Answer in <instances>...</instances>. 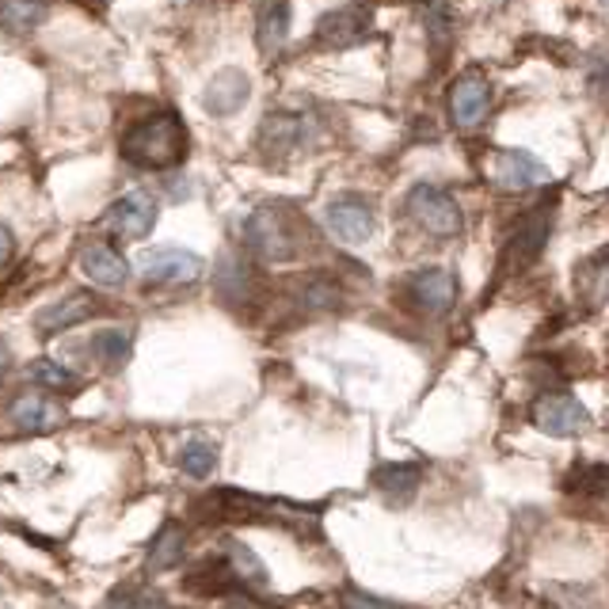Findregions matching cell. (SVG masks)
<instances>
[{"instance_id": "cell-34", "label": "cell", "mask_w": 609, "mask_h": 609, "mask_svg": "<svg viewBox=\"0 0 609 609\" xmlns=\"http://www.w3.org/2000/svg\"><path fill=\"white\" fill-rule=\"evenodd\" d=\"M8 366H12V351H8V343L0 340V374H4Z\"/></svg>"}, {"instance_id": "cell-22", "label": "cell", "mask_w": 609, "mask_h": 609, "mask_svg": "<svg viewBox=\"0 0 609 609\" xmlns=\"http://www.w3.org/2000/svg\"><path fill=\"white\" fill-rule=\"evenodd\" d=\"M579 294H583V301H587L590 309L609 301V248L598 252L595 259H587L579 267Z\"/></svg>"}, {"instance_id": "cell-17", "label": "cell", "mask_w": 609, "mask_h": 609, "mask_svg": "<svg viewBox=\"0 0 609 609\" xmlns=\"http://www.w3.org/2000/svg\"><path fill=\"white\" fill-rule=\"evenodd\" d=\"M419 484H423V468L411 465V461H389V465H381L374 473V488L381 491L392 507H405L419 491Z\"/></svg>"}, {"instance_id": "cell-2", "label": "cell", "mask_w": 609, "mask_h": 609, "mask_svg": "<svg viewBox=\"0 0 609 609\" xmlns=\"http://www.w3.org/2000/svg\"><path fill=\"white\" fill-rule=\"evenodd\" d=\"M244 244L255 259L286 263L301 252V221L286 206H259L244 221Z\"/></svg>"}, {"instance_id": "cell-1", "label": "cell", "mask_w": 609, "mask_h": 609, "mask_svg": "<svg viewBox=\"0 0 609 609\" xmlns=\"http://www.w3.org/2000/svg\"><path fill=\"white\" fill-rule=\"evenodd\" d=\"M122 156H126L134 168L145 171H168L176 164H184L187 156V130L184 119L176 111H160L150 119L134 122L122 137Z\"/></svg>"}, {"instance_id": "cell-14", "label": "cell", "mask_w": 609, "mask_h": 609, "mask_svg": "<svg viewBox=\"0 0 609 609\" xmlns=\"http://www.w3.org/2000/svg\"><path fill=\"white\" fill-rule=\"evenodd\" d=\"M96 312H100L96 294L77 290V294H69V298L46 304V309L35 317V332L38 335H57V332H65V328H77V324H85V320H92Z\"/></svg>"}, {"instance_id": "cell-26", "label": "cell", "mask_w": 609, "mask_h": 609, "mask_svg": "<svg viewBox=\"0 0 609 609\" xmlns=\"http://www.w3.org/2000/svg\"><path fill=\"white\" fill-rule=\"evenodd\" d=\"M225 556H229V567L241 583H255V587H267V567L263 560L252 553L244 541H225Z\"/></svg>"}, {"instance_id": "cell-19", "label": "cell", "mask_w": 609, "mask_h": 609, "mask_svg": "<svg viewBox=\"0 0 609 609\" xmlns=\"http://www.w3.org/2000/svg\"><path fill=\"white\" fill-rule=\"evenodd\" d=\"M187 556V533L179 522H164L160 533L153 538L150 545V556H145V567L150 572H171V567H179Z\"/></svg>"}, {"instance_id": "cell-20", "label": "cell", "mask_w": 609, "mask_h": 609, "mask_svg": "<svg viewBox=\"0 0 609 609\" xmlns=\"http://www.w3.org/2000/svg\"><path fill=\"white\" fill-rule=\"evenodd\" d=\"M290 35V4L286 0H267L255 15V38H259V51H278Z\"/></svg>"}, {"instance_id": "cell-23", "label": "cell", "mask_w": 609, "mask_h": 609, "mask_svg": "<svg viewBox=\"0 0 609 609\" xmlns=\"http://www.w3.org/2000/svg\"><path fill=\"white\" fill-rule=\"evenodd\" d=\"M567 491H575L587 503H602L609 507V465H583L572 473V480L564 484Z\"/></svg>"}, {"instance_id": "cell-13", "label": "cell", "mask_w": 609, "mask_h": 609, "mask_svg": "<svg viewBox=\"0 0 609 609\" xmlns=\"http://www.w3.org/2000/svg\"><path fill=\"white\" fill-rule=\"evenodd\" d=\"M450 111H454V122L465 130L480 126L491 111V88L480 73H468L461 77L454 88H450Z\"/></svg>"}, {"instance_id": "cell-28", "label": "cell", "mask_w": 609, "mask_h": 609, "mask_svg": "<svg viewBox=\"0 0 609 609\" xmlns=\"http://www.w3.org/2000/svg\"><path fill=\"white\" fill-rule=\"evenodd\" d=\"M423 27H427V35H431V43H434V54H442V46H450V31H454L446 0H427L423 4Z\"/></svg>"}, {"instance_id": "cell-30", "label": "cell", "mask_w": 609, "mask_h": 609, "mask_svg": "<svg viewBox=\"0 0 609 609\" xmlns=\"http://www.w3.org/2000/svg\"><path fill=\"white\" fill-rule=\"evenodd\" d=\"M103 609H164V595H156L150 587H122L114 590L111 598H107Z\"/></svg>"}, {"instance_id": "cell-32", "label": "cell", "mask_w": 609, "mask_h": 609, "mask_svg": "<svg viewBox=\"0 0 609 609\" xmlns=\"http://www.w3.org/2000/svg\"><path fill=\"white\" fill-rule=\"evenodd\" d=\"M12 255H15V233L0 221V270L12 263Z\"/></svg>"}, {"instance_id": "cell-5", "label": "cell", "mask_w": 609, "mask_h": 609, "mask_svg": "<svg viewBox=\"0 0 609 609\" xmlns=\"http://www.w3.org/2000/svg\"><path fill=\"white\" fill-rule=\"evenodd\" d=\"M549 233H553V210H549V206L518 218L514 225H510L507 244H503V267L525 270L530 263H538V255L545 252V244H549Z\"/></svg>"}, {"instance_id": "cell-16", "label": "cell", "mask_w": 609, "mask_h": 609, "mask_svg": "<svg viewBox=\"0 0 609 609\" xmlns=\"http://www.w3.org/2000/svg\"><path fill=\"white\" fill-rule=\"evenodd\" d=\"M80 270L88 275V283L103 286V290H119L130 278V263L122 259L111 244H88V248L80 252Z\"/></svg>"}, {"instance_id": "cell-33", "label": "cell", "mask_w": 609, "mask_h": 609, "mask_svg": "<svg viewBox=\"0 0 609 609\" xmlns=\"http://www.w3.org/2000/svg\"><path fill=\"white\" fill-rule=\"evenodd\" d=\"M590 92H598V96H609V54L598 62V69H595V77H590Z\"/></svg>"}, {"instance_id": "cell-31", "label": "cell", "mask_w": 609, "mask_h": 609, "mask_svg": "<svg viewBox=\"0 0 609 609\" xmlns=\"http://www.w3.org/2000/svg\"><path fill=\"white\" fill-rule=\"evenodd\" d=\"M343 609H400V606L385 602L377 595H366V590H343Z\"/></svg>"}, {"instance_id": "cell-29", "label": "cell", "mask_w": 609, "mask_h": 609, "mask_svg": "<svg viewBox=\"0 0 609 609\" xmlns=\"http://www.w3.org/2000/svg\"><path fill=\"white\" fill-rule=\"evenodd\" d=\"M27 377L35 385H43V389H69V385H77V374L65 369L62 362H54V358H35L27 366Z\"/></svg>"}, {"instance_id": "cell-15", "label": "cell", "mask_w": 609, "mask_h": 609, "mask_svg": "<svg viewBox=\"0 0 609 609\" xmlns=\"http://www.w3.org/2000/svg\"><path fill=\"white\" fill-rule=\"evenodd\" d=\"M8 419L20 434H46L62 423V408L51 397H38V392H23L8 405Z\"/></svg>"}, {"instance_id": "cell-4", "label": "cell", "mask_w": 609, "mask_h": 609, "mask_svg": "<svg viewBox=\"0 0 609 609\" xmlns=\"http://www.w3.org/2000/svg\"><path fill=\"white\" fill-rule=\"evenodd\" d=\"M206 270V259L191 248H176V244H164V248H150L137 259V275L150 286H191L199 283Z\"/></svg>"}, {"instance_id": "cell-27", "label": "cell", "mask_w": 609, "mask_h": 609, "mask_svg": "<svg viewBox=\"0 0 609 609\" xmlns=\"http://www.w3.org/2000/svg\"><path fill=\"white\" fill-rule=\"evenodd\" d=\"M340 301H343V294H340V286H335L332 278H324V275L304 278V286H301V304H304V309L332 312V309H340Z\"/></svg>"}, {"instance_id": "cell-7", "label": "cell", "mask_w": 609, "mask_h": 609, "mask_svg": "<svg viewBox=\"0 0 609 609\" xmlns=\"http://www.w3.org/2000/svg\"><path fill=\"white\" fill-rule=\"evenodd\" d=\"M533 427L553 439H575L590 427V411L572 392H545L533 400Z\"/></svg>"}, {"instance_id": "cell-18", "label": "cell", "mask_w": 609, "mask_h": 609, "mask_svg": "<svg viewBox=\"0 0 609 609\" xmlns=\"http://www.w3.org/2000/svg\"><path fill=\"white\" fill-rule=\"evenodd\" d=\"M499 179L510 191H525V187H538L541 179H549V168L525 150H503L499 153Z\"/></svg>"}, {"instance_id": "cell-6", "label": "cell", "mask_w": 609, "mask_h": 609, "mask_svg": "<svg viewBox=\"0 0 609 609\" xmlns=\"http://www.w3.org/2000/svg\"><path fill=\"white\" fill-rule=\"evenodd\" d=\"M156 225V199L150 191H130L107 206L103 229L119 241H145Z\"/></svg>"}, {"instance_id": "cell-8", "label": "cell", "mask_w": 609, "mask_h": 609, "mask_svg": "<svg viewBox=\"0 0 609 609\" xmlns=\"http://www.w3.org/2000/svg\"><path fill=\"white\" fill-rule=\"evenodd\" d=\"M324 225L340 244H366L369 236H374L377 221H374V210H369L358 195H343V199L328 202Z\"/></svg>"}, {"instance_id": "cell-21", "label": "cell", "mask_w": 609, "mask_h": 609, "mask_svg": "<svg viewBox=\"0 0 609 609\" xmlns=\"http://www.w3.org/2000/svg\"><path fill=\"white\" fill-rule=\"evenodd\" d=\"M46 8H51V0H4L0 4V23H4V31L12 38H23L46 20Z\"/></svg>"}, {"instance_id": "cell-11", "label": "cell", "mask_w": 609, "mask_h": 609, "mask_svg": "<svg viewBox=\"0 0 609 609\" xmlns=\"http://www.w3.org/2000/svg\"><path fill=\"white\" fill-rule=\"evenodd\" d=\"M252 96V80L244 69H221L218 77H210V85L202 88V107L213 119H229L236 114Z\"/></svg>"}, {"instance_id": "cell-25", "label": "cell", "mask_w": 609, "mask_h": 609, "mask_svg": "<svg viewBox=\"0 0 609 609\" xmlns=\"http://www.w3.org/2000/svg\"><path fill=\"white\" fill-rule=\"evenodd\" d=\"M130 351H134V340H130V332H122V328H103V332L92 335V355L107 369L122 366V362L130 358Z\"/></svg>"}, {"instance_id": "cell-12", "label": "cell", "mask_w": 609, "mask_h": 609, "mask_svg": "<svg viewBox=\"0 0 609 609\" xmlns=\"http://www.w3.org/2000/svg\"><path fill=\"white\" fill-rule=\"evenodd\" d=\"M304 137H309V122L301 119V114H270L267 122L259 126V153L267 156V160H286L294 150H301Z\"/></svg>"}, {"instance_id": "cell-24", "label": "cell", "mask_w": 609, "mask_h": 609, "mask_svg": "<svg viewBox=\"0 0 609 609\" xmlns=\"http://www.w3.org/2000/svg\"><path fill=\"white\" fill-rule=\"evenodd\" d=\"M218 468V446L210 439H187L179 446V473L191 476V480H206Z\"/></svg>"}, {"instance_id": "cell-3", "label": "cell", "mask_w": 609, "mask_h": 609, "mask_svg": "<svg viewBox=\"0 0 609 609\" xmlns=\"http://www.w3.org/2000/svg\"><path fill=\"white\" fill-rule=\"evenodd\" d=\"M408 218L419 229H427L431 236H457L465 218H461V206L450 191L434 184H416L408 191Z\"/></svg>"}, {"instance_id": "cell-9", "label": "cell", "mask_w": 609, "mask_h": 609, "mask_svg": "<svg viewBox=\"0 0 609 609\" xmlns=\"http://www.w3.org/2000/svg\"><path fill=\"white\" fill-rule=\"evenodd\" d=\"M408 298L419 312H427V317H442V312H450L457 301V278L442 267L416 270V275L408 278Z\"/></svg>"}, {"instance_id": "cell-10", "label": "cell", "mask_w": 609, "mask_h": 609, "mask_svg": "<svg viewBox=\"0 0 609 609\" xmlns=\"http://www.w3.org/2000/svg\"><path fill=\"white\" fill-rule=\"evenodd\" d=\"M369 27H374V15H369V8H362V4L332 8L328 15H320L317 43L320 46H332V51H340V46H355V43H362V38L369 35Z\"/></svg>"}]
</instances>
